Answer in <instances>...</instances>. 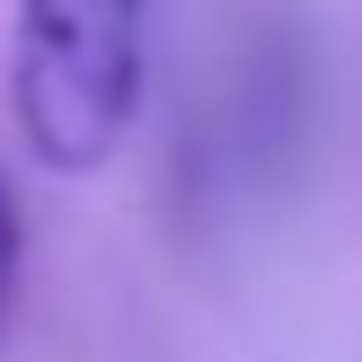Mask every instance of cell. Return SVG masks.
Masks as SVG:
<instances>
[{"label": "cell", "mask_w": 362, "mask_h": 362, "mask_svg": "<svg viewBox=\"0 0 362 362\" xmlns=\"http://www.w3.org/2000/svg\"><path fill=\"white\" fill-rule=\"evenodd\" d=\"M141 18L151 0H18L9 106L45 168L88 177L115 159L141 98Z\"/></svg>", "instance_id": "1"}, {"label": "cell", "mask_w": 362, "mask_h": 362, "mask_svg": "<svg viewBox=\"0 0 362 362\" xmlns=\"http://www.w3.org/2000/svg\"><path fill=\"white\" fill-rule=\"evenodd\" d=\"M18 257H27V230H18L9 177H0V327H9V300H18Z\"/></svg>", "instance_id": "2"}]
</instances>
